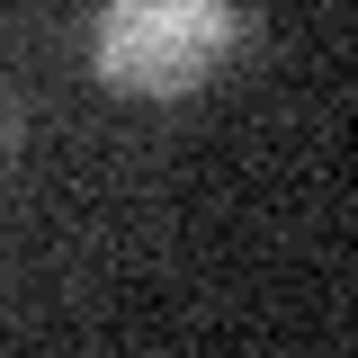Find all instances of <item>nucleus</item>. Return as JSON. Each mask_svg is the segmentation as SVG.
<instances>
[{
    "label": "nucleus",
    "mask_w": 358,
    "mask_h": 358,
    "mask_svg": "<svg viewBox=\"0 0 358 358\" xmlns=\"http://www.w3.org/2000/svg\"><path fill=\"white\" fill-rule=\"evenodd\" d=\"M242 54V0H99L90 72L126 99H197Z\"/></svg>",
    "instance_id": "1"
}]
</instances>
